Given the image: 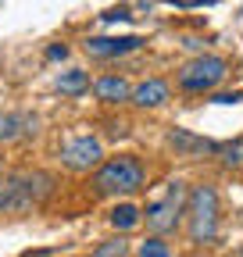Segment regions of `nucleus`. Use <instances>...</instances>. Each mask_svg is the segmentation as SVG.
Masks as SVG:
<instances>
[{
	"label": "nucleus",
	"instance_id": "ddd939ff",
	"mask_svg": "<svg viewBox=\"0 0 243 257\" xmlns=\"http://www.w3.org/2000/svg\"><path fill=\"white\" fill-rule=\"evenodd\" d=\"M140 218H143V211L136 204H118L111 211V225H114V229H136Z\"/></svg>",
	"mask_w": 243,
	"mask_h": 257
},
{
	"label": "nucleus",
	"instance_id": "7ed1b4c3",
	"mask_svg": "<svg viewBox=\"0 0 243 257\" xmlns=\"http://www.w3.org/2000/svg\"><path fill=\"white\" fill-rule=\"evenodd\" d=\"M190 204V239L193 243H211L218 232V193L215 186H197L186 193Z\"/></svg>",
	"mask_w": 243,
	"mask_h": 257
},
{
	"label": "nucleus",
	"instance_id": "a211bd4d",
	"mask_svg": "<svg viewBox=\"0 0 243 257\" xmlns=\"http://www.w3.org/2000/svg\"><path fill=\"white\" fill-rule=\"evenodd\" d=\"M243 100V93H218L215 96V104H239Z\"/></svg>",
	"mask_w": 243,
	"mask_h": 257
},
{
	"label": "nucleus",
	"instance_id": "2eb2a0df",
	"mask_svg": "<svg viewBox=\"0 0 243 257\" xmlns=\"http://www.w3.org/2000/svg\"><path fill=\"white\" fill-rule=\"evenodd\" d=\"M140 257H172V246L158 236H150V239L140 243Z\"/></svg>",
	"mask_w": 243,
	"mask_h": 257
},
{
	"label": "nucleus",
	"instance_id": "f03ea898",
	"mask_svg": "<svg viewBox=\"0 0 243 257\" xmlns=\"http://www.w3.org/2000/svg\"><path fill=\"white\" fill-rule=\"evenodd\" d=\"M143 179H147L143 161L133 154H118L97 168L93 186H97V193H136L143 186Z\"/></svg>",
	"mask_w": 243,
	"mask_h": 257
},
{
	"label": "nucleus",
	"instance_id": "20e7f679",
	"mask_svg": "<svg viewBox=\"0 0 243 257\" xmlns=\"http://www.w3.org/2000/svg\"><path fill=\"white\" fill-rule=\"evenodd\" d=\"M229 72V64L215 54H200L193 57L190 64H182V72H179V86L186 89V93H211Z\"/></svg>",
	"mask_w": 243,
	"mask_h": 257
},
{
	"label": "nucleus",
	"instance_id": "6e6552de",
	"mask_svg": "<svg viewBox=\"0 0 243 257\" xmlns=\"http://www.w3.org/2000/svg\"><path fill=\"white\" fill-rule=\"evenodd\" d=\"M168 143L175 147L179 157H204V154H218V143L215 140H204L190 128H172L168 133Z\"/></svg>",
	"mask_w": 243,
	"mask_h": 257
},
{
	"label": "nucleus",
	"instance_id": "1a4fd4ad",
	"mask_svg": "<svg viewBox=\"0 0 243 257\" xmlns=\"http://www.w3.org/2000/svg\"><path fill=\"white\" fill-rule=\"evenodd\" d=\"M165 100H168V86L161 79H147V82H140L133 89V104L136 107H161Z\"/></svg>",
	"mask_w": 243,
	"mask_h": 257
},
{
	"label": "nucleus",
	"instance_id": "9b49d317",
	"mask_svg": "<svg viewBox=\"0 0 243 257\" xmlns=\"http://www.w3.org/2000/svg\"><path fill=\"white\" fill-rule=\"evenodd\" d=\"M29 125H36V121H29V118H22V114H0V143H11V140H18L22 133H33Z\"/></svg>",
	"mask_w": 243,
	"mask_h": 257
},
{
	"label": "nucleus",
	"instance_id": "4468645a",
	"mask_svg": "<svg viewBox=\"0 0 243 257\" xmlns=\"http://www.w3.org/2000/svg\"><path fill=\"white\" fill-rule=\"evenodd\" d=\"M218 161L225 168H243V136L232 143H218Z\"/></svg>",
	"mask_w": 243,
	"mask_h": 257
},
{
	"label": "nucleus",
	"instance_id": "0eeeda50",
	"mask_svg": "<svg viewBox=\"0 0 243 257\" xmlns=\"http://www.w3.org/2000/svg\"><path fill=\"white\" fill-rule=\"evenodd\" d=\"M82 47H86L89 57H122V54L140 50L143 40L140 36H89Z\"/></svg>",
	"mask_w": 243,
	"mask_h": 257
},
{
	"label": "nucleus",
	"instance_id": "f3484780",
	"mask_svg": "<svg viewBox=\"0 0 243 257\" xmlns=\"http://www.w3.org/2000/svg\"><path fill=\"white\" fill-rule=\"evenodd\" d=\"M47 57H50V61H65V57H68V47H65V43H54V47L47 50Z\"/></svg>",
	"mask_w": 243,
	"mask_h": 257
},
{
	"label": "nucleus",
	"instance_id": "423d86ee",
	"mask_svg": "<svg viewBox=\"0 0 243 257\" xmlns=\"http://www.w3.org/2000/svg\"><path fill=\"white\" fill-rule=\"evenodd\" d=\"M61 165L72 168V172H89V168H100L104 165V147L97 136H75L61 147Z\"/></svg>",
	"mask_w": 243,
	"mask_h": 257
},
{
	"label": "nucleus",
	"instance_id": "9d476101",
	"mask_svg": "<svg viewBox=\"0 0 243 257\" xmlns=\"http://www.w3.org/2000/svg\"><path fill=\"white\" fill-rule=\"evenodd\" d=\"M93 89H97L100 100H107V104H118V100H126V96L133 93L129 82L122 79V75H100V79L93 82Z\"/></svg>",
	"mask_w": 243,
	"mask_h": 257
},
{
	"label": "nucleus",
	"instance_id": "39448f33",
	"mask_svg": "<svg viewBox=\"0 0 243 257\" xmlns=\"http://www.w3.org/2000/svg\"><path fill=\"white\" fill-rule=\"evenodd\" d=\"M182 207H186V186H182V182H172V186H168V197L147 207V225H150L158 236H161V232H172L175 225H179V218H182Z\"/></svg>",
	"mask_w": 243,
	"mask_h": 257
},
{
	"label": "nucleus",
	"instance_id": "f8f14e48",
	"mask_svg": "<svg viewBox=\"0 0 243 257\" xmlns=\"http://www.w3.org/2000/svg\"><path fill=\"white\" fill-rule=\"evenodd\" d=\"M86 86H89V72H82V68H68V72L57 75V89H61V93H72V96H75V93H82Z\"/></svg>",
	"mask_w": 243,
	"mask_h": 257
},
{
	"label": "nucleus",
	"instance_id": "6ab92c4d",
	"mask_svg": "<svg viewBox=\"0 0 243 257\" xmlns=\"http://www.w3.org/2000/svg\"><path fill=\"white\" fill-rule=\"evenodd\" d=\"M104 18H107V22H118V18L126 22V18H133V15H129V11H111V15H104Z\"/></svg>",
	"mask_w": 243,
	"mask_h": 257
},
{
	"label": "nucleus",
	"instance_id": "f257e3e1",
	"mask_svg": "<svg viewBox=\"0 0 243 257\" xmlns=\"http://www.w3.org/2000/svg\"><path fill=\"white\" fill-rule=\"evenodd\" d=\"M54 189V179L47 172H15L0 182V211L4 214H22L29 207H36L50 197Z\"/></svg>",
	"mask_w": 243,
	"mask_h": 257
},
{
	"label": "nucleus",
	"instance_id": "dca6fc26",
	"mask_svg": "<svg viewBox=\"0 0 243 257\" xmlns=\"http://www.w3.org/2000/svg\"><path fill=\"white\" fill-rule=\"evenodd\" d=\"M122 253H126V243H122V239H111L107 246L97 250V257H122Z\"/></svg>",
	"mask_w": 243,
	"mask_h": 257
},
{
	"label": "nucleus",
	"instance_id": "aec40b11",
	"mask_svg": "<svg viewBox=\"0 0 243 257\" xmlns=\"http://www.w3.org/2000/svg\"><path fill=\"white\" fill-rule=\"evenodd\" d=\"M0 165H4V157H0Z\"/></svg>",
	"mask_w": 243,
	"mask_h": 257
}]
</instances>
